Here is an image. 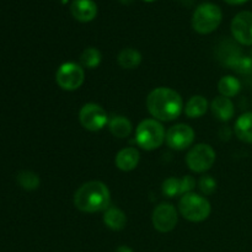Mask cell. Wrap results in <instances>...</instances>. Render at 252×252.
<instances>
[{"label":"cell","instance_id":"29","mask_svg":"<svg viewBox=\"0 0 252 252\" xmlns=\"http://www.w3.org/2000/svg\"><path fill=\"white\" fill-rule=\"evenodd\" d=\"M121 2H122L123 5H129V4H132L133 1H134V0H120Z\"/></svg>","mask_w":252,"mask_h":252},{"label":"cell","instance_id":"6","mask_svg":"<svg viewBox=\"0 0 252 252\" xmlns=\"http://www.w3.org/2000/svg\"><path fill=\"white\" fill-rule=\"evenodd\" d=\"M217 159L216 150L206 143H199L192 147L186 155V164L191 171L203 174L212 169Z\"/></svg>","mask_w":252,"mask_h":252},{"label":"cell","instance_id":"14","mask_svg":"<svg viewBox=\"0 0 252 252\" xmlns=\"http://www.w3.org/2000/svg\"><path fill=\"white\" fill-rule=\"evenodd\" d=\"M211 110L214 117L218 118L221 122H228L235 115V107H234L233 101L229 97L224 96H217L211 102Z\"/></svg>","mask_w":252,"mask_h":252},{"label":"cell","instance_id":"7","mask_svg":"<svg viewBox=\"0 0 252 252\" xmlns=\"http://www.w3.org/2000/svg\"><path fill=\"white\" fill-rule=\"evenodd\" d=\"M56 81L59 88L64 91H75L85 81L84 68L74 62L62 64L56 73Z\"/></svg>","mask_w":252,"mask_h":252},{"label":"cell","instance_id":"9","mask_svg":"<svg viewBox=\"0 0 252 252\" xmlns=\"http://www.w3.org/2000/svg\"><path fill=\"white\" fill-rule=\"evenodd\" d=\"M194 137L196 134L191 126L179 123L167 129L165 142L170 149L181 152V150L189 149L193 144Z\"/></svg>","mask_w":252,"mask_h":252},{"label":"cell","instance_id":"20","mask_svg":"<svg viewBox=\"0 0 252 252\" xmlns=\"http://www.w3.org/2000/svg\"><path fill=\"white\" fill-rule=\"evenodd\" d=\"M218 90L224 97H235L241 90V83L233 75H225L219 80Z\"/></svg>","mask_w":252,"mask_h":252},{"label":"cell","instance_id":"26","mask_svg":"<svg viewBox=\"0 0 252 252\" xmlns=\"http://www.w3.org/2000/svg\"><path fill=\"white\" fill-rule=\"evenodd\" d=\"M196 187V180L191 175H186L181 179V196L186 193H191Z\"/></svg>","mask_w":252,"mask_h":252},{"label":"cell","instance_id":"8","mask_svg":"<svg viewBox=\"0 0 252 252\" xmlns=\"http://www.w3.org/2000/svg\"><path fill=\"white\" fill-rule=\"evenodd\" d=\"M80 125L90 132H98L108 125V115L102 106L97 103H85L79 111Z\"/></svg>","mask_w":252,"mask_h":252},{"label":"cell","instance_id":"21","mask_svg":"<svg viewBox=\"0 0 252 252\" xmlns=\"http://www.w3.org/2000/svg\"><path fill=\"white\" fill-rule=\"evenodd\" d=\"M102 61V54L95 47H88L80 54V65L86 69L97 68Z\"/></svg>","mask_w":252,"mask_h":252},{"label":"cell","instance_id":"25","mask_svg":"<svg viewBox=\"0 0 252 252\" xmlns=\"http://www.w3.org/2000/svg\"><path fill=\"white\" fill-rule=\"evenodd\" d=\"M231 69L235 70L236 73L243 74V75L252 74V57L241 56L240 58L235 62V64H234Z\"/></svg>","mask_w":252,"mask_h":252},{"label":"cell","instance_id":"19","mask_svg":"<svg viewBox=\"0 0 252 252\" xmlns=\"http://www.w3.org/2000/svg\"><path fill=\"white\" fill-rule=\"evenodd\" d=\"M117 62L122 69H132L138 68L142 63V54L138 49L134 48H125L120 52L117 57Z\"/></svg>","mask_w":252,"mask_h":252},{"label":"cell","instance_id":"15","mask_svg":"<svg viewBox=\"0 0 252 252\" xmlns=\"http://www.w3.org/2000/svg\"><path fill=\"white\" fill-rule=\"evenodd\" d=\"M103 223L108 229L113 231L123 230L127 225V216L125 212L116 207H108L103 212Z\"/></svg>","mask_w":252,"mask_h":252},{"label":"cell","instance_id":"24","mask_svg":"<svg viewBox=\"0 0 252 252\" xmlns=\"http://www.w3.org/2000/svg\"><path fill=\"white\" fill-rule=\"evenodd\" d=\"M198 189L204 196H211L217 191V181L209 175H204L199 179L198 181Z\"/></svg>","mask_w":252,"mask_h":252},{"label":"cell","instance_id":"28","mask_svg":"<svg viewBox=\"0 0 252 252\" xmlns=\"http://www.w3.org/2000/svg\"><path fill=\"white\" fill-rule=\"evenodd\" d=\"M116 252H133V250L130 248H128V246L122 245L120 246V248L116 249Z\"/></svg>","mask_w":252,"mask_h":252},{"label":"cell","instance_id":"13","mask_svg":"<svg viewBox=\"0 0 252 252\" xmlns=\"http://www.w3.org/2000/svg\"><path fill=\"white\" fill-rule=\"evenodd\" d=\"M139 160H140V154H139V150L137 148H133V147H128L125 148V149L120 150L116 155V166L117 169H120L121 171H132L134 170L135 167L138 166L139 164Z\"/></svg>","mask_w":252,"mask_h":252},{"label":"cell","instance_id":"17","mask_svg":"<svg viewBox=\"0 0 252 252\" xmlns=\"http://www.w3.org/2000/svg\"><path fill=\"white\" fill-rule=\"evenodd\" d=\"M235 134L241 142L252 144V112H245L236 120Z\"/></svg>","mask_w":252,"mask_h":252},{"label":"cell","instance_id":"27","mask_svg":"<svg viewBox=\"0 0 252 252\" xmlns=\"http://www.w3.org/2000/svg\"><path fill=\"white\" fill-rule=\"evenodd\" d=\"M225 2H228V4L230 5H240V4H244V2H246L248 0H224Z\"/></svg>","mask_w":252,"mask_h":252},{"label":"cell","instance_id":"2","mask_svg":"<svg viewBox=\"0 0 252 252\" xmlns=\"http://www.w3.org/2000/svg\"><path fill=\"white\" fill-rule=\"evenodd\" d=\"M74 206L83 213L105 212L111 204V192L101 181H89L74 193Z\"/></svg>","mask_w":252,"mask_h":252},{"label":"cell","instance_id":"16","mask_svg":"<svg viewBox=\"0 0 252 252\" xmlns=\"http://www.w3.org/2000/svg\"><path fill=\"white\" fill-rule=\"evenodd\" d=\"M108 129L111 134L120 139H125L130 135L133 130L132 122L125 116H115L108 121Z\"/></svg>","mask_w":252,"mask_h":252},{"label":"cell","instance_id":"12","mask_svg":"<svg viewBox=\"0 0 252 252\" xmlns=\"http://www.w3.org/2000/svg\"><path fill=\"white\" fill-rule=\"evenodd\" d=\"M70 12L80 22H90L97 15V5L94 0H73Z\"/></svg>","mask_w":252,"mask_h":252},{"label":"cell","instance_id":"3","mask_svg":"<svg viewBox=\"0 0 252 252\" xmlns=\"http://www.w3.org/2000/svg\"><path fill=\"white\" fill-rule=\"evenodd\" d=\"M166 132L159 121L147 118L138 125L135 130V142L142 149L147 152L159 149L165 142Z\"/></svg>","mask_w":252,"mask_h":252},{"label":"cell","instance_id":"23","mask_svg":"<svg viewBox=\"0 0 252 252\" xmlns=\"http://www.w3.org/2000/svg\"><path fill=\"white\" fill-rule=\"evenodd\" d=\"M161 189L164 196L169 197V198L179 196V194H181V179L169 177L162 182Z\"/></svg>","mask_w":252,"mask_h":252},{"label":"cell","instance_id":"10","mask_svg":"<svg viewBox=\"0 0 252 252\" xmlns=\"http://www.w3.org/2000/svg\"><path fill=\"white\" fill-rule=\"evenodd\" d=\"M177 220H179V214L171 203H160L153 212V226L159 233H170L174 230Z\"/></svg>","mask_w":252,"mask_h":252},{"label":"cell","instance_id":"1","mask_svg":"<svg viewBox=\"0 0 252 252\" xmlns=\"http://www.w3.org/2000/svg\"><path fill=\"white\" fill-rule=\"evenodd\" d=\"M147 108L154 120L159 122H171L182 113L184 100L174 89L160 86L150 91L148 95Z\"/></svg>","mask_w":252,"mask_h":252},{"label":"cell","instance_id":"18","mask_svg":"<svg viewBox=\"0 0 252 252\" xmlns=\"http://www.w3.org/2000/svg\"><path fill=\"white\" fill-rule=\"evenodd\" d=\"M208 107V101L204 96L194 95L189 97V100L186 102L185 115L189 118H201L202 116L206 115Z\"/></svg>","mask_w":252,"mask_h":252},{"label":"cell","instance_id":"4","mask_svg":"<svg viewBox=\"0 0 252 252\" xmlns=\"http://www.w3.org/2000/svg\"><path fill=\"white\" fill-rule=\"evenodd\" d=\"M179 212L186 220L201 223L211 216L212 207L206 197L198 193H186L179 202Z\"/></svg>","mask_w":252,"mask_h":252},{"label":"cell","instance_id":"30","mask_svg":"<svg viewBox=\"0 0 252 252\" xmlns=\"http://www.w3.org/2000/svg\"><path fill=\"white\" fill-rule=\"evenodd\" d=\"M144 1H147V2H152V1H155V0H144Z\"/></svg>","mask_w":252,"mask_h":252},{"label":"cell","instance_id":"31","mask_svg":"<svg viewBox=\"0 0 252 252\" xmlns=\"http://www.w3.org/2000/svg\"><path fill=\"white\" fill-rule=\"evenodd\" d=\"M251 54H252V52H251Z\"/></svg>","mask_w":252,"mask_h":252},{"label":"cell","instance_id":"22","mask_svg":"<svg viewBox=\"0 0 252 252\" xmlns=\"http://www.w3.org/2000/svg\"><path fill=\"white\" fill-rule=\"evenodd\" d=\"M17 184L20 185V187H22L26 191H34L39 187L41 184V180L39 176L33 171H29V170H24V171H20L16 176Z\"/></svg>","mask_w":252,"mask_h":252},{"label":"cell","instance_id":"11","mask_svg":"<svg viewBox=\"0 0 252 252\" xmlns=\"http://www.w3.org/2000/svg\"><path fill=\"white\" fill-rule=\"evenodd\" d=\"M234 39L243 46H252V12L241 11L231 21Z\"/></svg>","mask_w":252,"mask_h":252},{"label":"cell","instance_id":"5","mask_svg":"<svg viewBox=\"0 0 252 252\" xmlns=\"http://www.w3.org/2000/svg\"><path fill=\"white\" fill-rule=\"evenodd\" d=\"M223 20V12L213 2H203L196 7L192 16V27L199 34H209L216 31Z\"/></svg>","mask_w":252,"mask_h":252}]
</instances>
